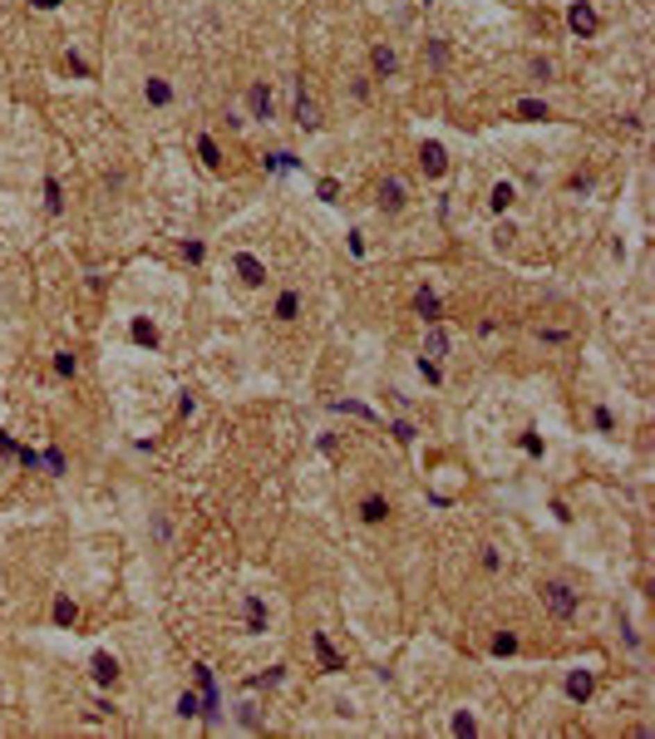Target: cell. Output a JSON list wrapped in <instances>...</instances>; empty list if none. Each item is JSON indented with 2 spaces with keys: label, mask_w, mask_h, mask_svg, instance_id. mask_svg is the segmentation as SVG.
<instances>
[{
  "label": "cell",
  "mask_w": 655,
  "mask_h": 739,
  "mask_svg": "<svg viewBox=\"0 0 655 739\" xmlns=\"http://www.w3.org/2000/svg\"><path fill=\"white\" fill-rule=\"evenodd\" d=\"M419 375H424L429 384H439V380H444V375H439V365H433V360H419Z\"/></svg>",
  "instance_id": "28"
},
{
  "label": "cell",
  "mask_w": 655,
  "mask_h": 739,
  "mask_svg": "<svg viewBox=\"0 0 655 739\" xmlns=\"http://www.w3.org/2000/svg\"><path fill=\"white\" fill-rule=\"evenodd\" d=\"M94 680H99V685H114V680H119V660L114 656H94Z\"/></svg>",
  "instance_id": "9"
},
{
  "label": "cell",
  "mask_w": 655,
  "mask_h": 739,
  "mask_svg": "<svg viewBox=\"0 0 655 739\" xmlns=\"http://www.w3.org/2000/svg\"><path fill=\"white\" fill-rule=\"evenodd\" d=\"M197 153H202V163H207V168H222V153H217V143H212L207 133L197 138Z\"/></svg>",
  "instance_id": "17"
},
{
  "label": "cell",
  "mask_w": 655,
  "mask_h": 739,
  "mask_svg": "<svg viewBox=\"0 0 655 739\" xmlns=\"http://www.w3.org/2000/svg\"><path fill=\"white\" fill-rule=\"evenodd\" d=\"M173 99V89L163 84V79H148V104H168Z\"/></svg>",
  "instance_id": "22"
},
{
  "label": "cell",
  "mask_w": 655,
  "mask_h": 739,
  "mask_svg": "<svg viewBox=\"0 0 655 739\" xmlns=\"http://www.w3.org/2000/svg\"><path fill=\"white\" fill-rule=\"evenodd\" d=\"M591 685H596V680H591V670L567 675V695H572V700H586V695H591Z\"/></svg>",
  "instance_id": "10"
},
{
  "label": "cell",
  "mask_w": 655,
  "mask_h": 739,
  "mask_svg": "<svg viewBox=\"0 0 655 739\" xmlns=\"http://www.w3.org/2000/svg\"><path fill=\"white\" fill-rule=\"evenodd\" d=\"M35 6H40V10H54V6H60V0H35Z\"/></svg>",
  "instance_id": "33"
},
{
  "label": "cell",
  "mask_w": 655,
  "mask_h": 739,
  "mask_svg": "<svg viewBox=\"0 0 655 739\" xmlns=\"http://www.w3.org/2000/svg\"><path fill=\"white\" fill-rule=\"evenodd\" d=\"M44 202H49V212H60V207H65V197H60V183H54V178L44 183Z\"/></svg>",
  "instance_id": "24"
},
{
  "label": "cell",
  "mask_w": 655,
  "mask_h": 739,
  "mask_svg": "<svg viewBox=\"0 0 655 739\" xmlns=\"http://www.w3.org/2000/svg\"><path fill=\"white\" fill-rule=\"evenodd\" d=\"M133 340L138 346H158V325L153 320H133Z\"/></svg>",
  "instance_id": "16"
},
{
  "label": "cell",
  "mask_w": 655,
  "mask_h": 739,
  "mask_svg": "<svg viewBox=\"0 0 655 739\" xmlns=\"http://www.w3.org/2000/svg\"><path fill=\"white\" fill-rule=\"evenodd\" d=\"M542 601L552 606V616H577V592L572 587H562V582H552V587H542Z\"/></svg>",
  "instance_id": "1"
},
{
  "label": "cell",
  "mask_w": 655,
  "mask_h": 739,
  "mask_svg": "<svg viewBox=\"0 0 655 739\" xmlns=\"http://www.w3.org/2000/svg\"><path fill=\"white\" fill-rule=\"evenodd\" d=\"M360 513H365V523H385V518H390V503H385V498H365Z\"/></svg>",
  "instance_id": "14"
},
{
  "label": "cell",
  "mask_w": 655,
  "mask_h": 739,
  "mask_svg": "<svg viewBox=\"0 0 655 739\" xmlns=\"http://www.w3.org/2000/svg\"><path fill=\"white\" fill-rule=\"evenodd\" d=\"M419 158H424V173H429V178H439L444 168H449V163H444V148H439V143H424V148H419Z\"/></svg>",
  "instance_id": "5"
},
{
  "label": "cell",
  "mask_w": 655,
  "mask_h": 739,
  "mask_svg": "<svg viewBox=\"0 0 655 739\" xmlns=\"http://www.w3.org/2000/svg\"><path fill=\"white\" fill-rule=\"evenodd\" d=\"M567 25H572L577 35H596V25H602V20H596V10L586 6V0H577V6L567 10Z\"/></svg>",
  "instance_id": "2"
},
{
  "label": "cell",
  "mask_w": 655,
  "mask_h": 739,
  "mask_svg": "<svg viewBox=\"0 0 655 739\" xmlns=\"http://www.w3.org/2000/svg\"><path fill=\"white\" fill-rule=\"evenodd\" d=\"M414 311H419L424 320H439V296H433V291H419V296H414Z\"/></svg>",
  "instance_id": "13"
},
{
  "label": "cell",
  "mask_w": 655,
  "mask_h": 739,
  "mask_svg": "<svg viewBox=\"0 0 655 739\" xmlns=\"http://www.w3.org/2000/svg\"><path fill=\"white\" fill-rule=\"evenodd\" d=\"M237 720H242V724H247V729H256V724H261V720H256V710H251V705H242V710H237Z\"/></svg>",
  "instance_id": "32"
},
{
  "label": "cell",
  "mask_w": 655,
  "mask_h": 739,
  "mask_svg": "<svg viewBox=\"0 0 655 739\" xmlns=\"http://www.w3.org/2000/svg\"><path fill=\"white\" fill-rule=\"evenodd\" d=\"M178 715H183V720H192V715H202V700L183 690V695H178Z\"/></svg>",
  "instance_id": "21"
},
{
  "label": "cell",
  "mask_w": 655,
  "mask_h": 739,
  "mask_svg": "<svg viewBox=\"0 0 655 739\" xmlns=\"http://www.w3.org/2000/svg\"><path fill=\"white\" fill-rule=\"evenodd\" d=\"M370 65H374V74H395V70H399V54H395L390 44H374V54H370Z\"/></svg>",
  "instance_id": "4"
},
{
  "label": "cell",
  "mask_w": 655,
  "mask_h": 739,
  "mask_svg": "<svg viewBox=\"0 0 655 739\" xmlns=\"http://www.w3.org/2000/svg\"><path fill=\"white\" fill-rule=\"evenodd\" d=\"M74 616H79V606H74V601H65V596L54 601V621H60V626H74Z\"/></svg>",
  "instance_id": "19"
},
{
  "label": "cell",
  "mask_w": 655,
  "mask_h": 739,
  "mask_svg": "<svg viewBox=\"0 0 655 739\" xmlns=\"http://www.w3.org/2000/svg\"><path fill=\"white\" fill-rule=\"evenodd\" d=\"M296 311H301V296H296V291H286V296L276 301V316H281V320H291Z\"/></svg>",
  "instance_id": "20"
},
{
  "label": "cell",
  "mask_w": 655,
  "mask_h": 739,
  "mask_svg": "<svg viewBox=\"0 0 655 739\" xmlns=\"http://www.w3.org/2000/svg\"><path fill=\"white\" fill-rule=\"evenodd\" d=\"M335 409H350V414H360V419H374V409H370V405H355V400H340Z\"/></svg>",
  "instance_id": "25"
},
{
  "label": "cell",
  "mask_w": 655,
  "mask_h": 739,
  "mask_svg": "<svg viewBox=\"0 0 655 739\" xmlns=\"http://www.w3.org/2000/svg\"><path fill=\"white\" fill-rule=\"evenodd\" d=\"M473 729H478L473 715H454V734H473Z\"/></svg>",
  "instance_id": "26"
},
{
  "label": "cell",
  "mask_w": 655,
  "mask_h": 739,
  "mask_svg": "<svg viewBox=\"0 0 655 739\" xmlns=\"http://www.w3.org/2000/svg\"><path fill=\"white\" fill-rule=\"evenodd\" d=\"M379 202H385L390 212H399V207H404V183H399V178H385V183H379Z\"/></svg>",
  "instance_id": "6"
},
{
  "label": "cell",
  "mask_w": 655,
  "mask_h": 739,
  "mask_svg": "<svg viewBox=\"0 0 655 739\" xmlns=\"http://www.w3.org/2000/svg\"><path fill=\"white\" fill-rule=\"evenodd\" d=\"M247 104H251L256 119H271V94H266V84H251V89H247Z\"/></svg>",
  "instance_id": "8"
},
{
  "label": "cell",
  "mask_w": 655,
  "mask_h": 739,
  "mask_svg": "<svg viewBox=\"0 0 655 739\" xmlns=\"http://www.w3.org/2000/svg\"><path fill=\"white\" fill-rule=\"evenodd\" d=\"M517 113L522 119H547V104L542 99H517Z\"/></svg>",
  "instance_id": "18"
},
{
  "label": "cell",
  "mask_w": 655,
  "mask_h": 739,
  "mask_svg": "<svg viewBox=\"0 0 655 739\" xmlns=\"http://www.w3.org/2000/svg\"><path fill=\"white\" fill-rule=\"evenodd\" d=\"M395 439H399V444H414V424L399 419V424H395Z\"/></svg>",
  "instance_id": "31"
},
{
  "label": "cell",
  "mask_w": 655,
  "mask_h": 739,
  "mask_svg": "<svg viewBox=\"0 0 655 739\" xmlns=\"http://www.w3.org/2000/svg\"><path fill=\"white\" fill-rule=\"evenodd\" d=\"M488 202H493L498 212H503V207H513V183H498V188H493V197H488Z\"/></svg>",
  "instance_id": "23"
},
{
  "label": "cell",
  "mask_w": 655,
  "mask_h": 739,
  "mask_svg": "<svg viewBox=\"0 0 655 739\" xmlns=\"http://www.w3.org/2000/svg\"><path fill=\"white\" fill-rule=\"evenodd\" d=\"M296 124H301V129H320V108H315L306 94H296Z\"/></svg>",
  "instance_id": "7"
},
{
  "label": "cell",
  "mask_w": 655,
  "mask_h": 739,
  "mask_svg": "<svg viewBox=\"0 0 655 739\" xmlns=\"http://www.w3.org/2000/svg\"><path fill=\"white\" fill-rule=\"evenodd\" d=\"M315 656H320V665H325V670H345V660L335 656V646L325 641V636H315Z\"/></svg>",
  "instance_id": "12"
},
{
  "label": "cell",
  "mask_w": 655,
  "mask_h": 739,
  "mask_svg": "<svg viewBox=\"0 0 655 739\" xmlns=\"http://www.w3.org/2000/svg\"><path fill=\"white\" fill-rule=\"evenodd\" d=\"M44 464H49V473H65V453H60V448H49V453H44Z\"/></svg>",
  "instance_id": "29"
},
{
  "label": "cell",
  "mask_w": 655,
  "mask_h": 739,
  "mask_svg": "<svg viewBox=\"0 0 655 739\" xmlns=\"http://www.w3.org/2000/svg\"><path fill=\"white\" fill-rule=\"evenodd\" d=\"M424 350H429V360H439V355H449V330H439V325H433V330L424 335Z\"/></svg>",
  "instance_id": "11"
},
{
  "label": "cell",
  "mask_w": 655,
  "mask_h": 739,
  "mask_svg": "<svg viewBox=\"0 0 655 739\" xmlns=\"http://www.w3.org/2000/svg\"><path fill=\"white\" fill-rule=\"evenodd\" d=\"M247 626H251V631H266V606H261V596L247 601Z\"/></svg>",
  "instance_id": "15"
},
{
  "label": "cell",
  "mask_w": 655,
  "mask_h": 739,
  "mask_svg": "<svg viewBox=\"0 0 655 739\" xmlns=\"http://www.w3.org/2000/svg\"><path fill=\"white\" fill-rule=\"evenodd\" d=\"M320 197L335 202V197H340V183H335V178H320Z\"/></svg>",
  "instance_id": "27"
},
{
  "label": "cell",
  "mask_w": 655,
  "mask_h": 739,
  "mask_svg": "<svg viewBox=\"0 0 655 739\" xmlns=\"http://www.w3.org/2000/svg\"><path fill=\"white\" fill-rule=\"evenodd\" d=\"M493 651H498V656H513V651H517V636H498Z\"/></svg>",
  "instance_id": "30"
},
{
  "label": "cell",
  "mask_w": 655,
  "mask_h": 739,
  "mask_svg": "<svg viewBox=\"0 0 655 739\" xmlns=\"http://www.w3.org/2000/svg\"><path fill=\"white\" fill-rule=\"evenodd\" d=\"M237 271H242V281H247V286H261V281H266V266H261L251 252H242V257H237Z\"/></svg>",
  "instance_id": "3"
}]
</instances>
